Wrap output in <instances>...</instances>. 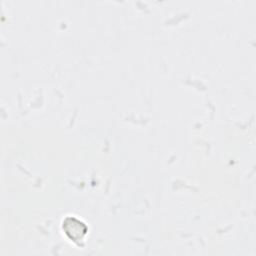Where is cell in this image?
I'll list each match as a JSON object with an SVG mask.
<instances>
[{"instance_id":"1","label":"cell","mask_w":256,"mask_h":256,"mask_svg":"<svg viewBox=\"0 0 256 256\" xmlns=\"http://www.w3.org/2000/svg\"><path fill=\"white\" fill-rule=\"evenodd\" d=\"M62 228L67 237L74 242L83 240L88 231L86 224L75 217H66L63 221Z\"/></svg>"}]
</instances>
